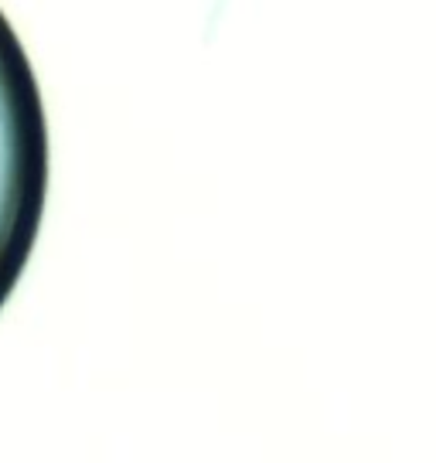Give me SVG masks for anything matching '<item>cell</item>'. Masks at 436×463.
Segmentation results:
<instances>
[{
	"label": "cell",
	"mask_w": 436,
	"mask_h": 463,
	"mask_svg": "<svg viewBox=\"0 0 436 463\" xmlns=\"http://www.w3.org/2000/svg\"><path fill=\"white\" fill-rule=\"evenodd\" d=\"M48 198V123L28 61L0 38V307L14 293Z\"/></svg>",
	"instance_id": "6da1fadb"
}]
</instances>
